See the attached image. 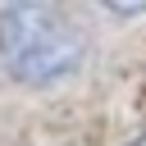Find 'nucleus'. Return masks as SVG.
I'll return each mask as SVG.
<instances>
[{
    "instance_id": "1",
    "label": "nucleus",
    "mask_w": 146,
    "mask_h": 146,
    "mask_svg": "<svg viewBox=\"0 0 146 146\" xmlns=\"http://www.w3.org/2000/svg\"><path fill=\"white\" fill-rule=\"evenodd\" d=\"M82 27L46 0H23L0 9V64L23 87H55L82 64Z\"/></svg>"
},
{
    "instance_id": "2",
    "label": "nucleus",
    "mask_w": 146,
    "mask_h": 146,
    "mask_svg": "<svg viewBox=\"0 0 146 146\" xmlns=\"http://www.w3.org/2000/svg\"><path fill=\"white\" fill-rule=\"evenodd\" d=\"M132 146H146V137H137V141H132Z\"/></svg>"
}]
</instances>
